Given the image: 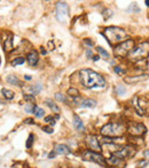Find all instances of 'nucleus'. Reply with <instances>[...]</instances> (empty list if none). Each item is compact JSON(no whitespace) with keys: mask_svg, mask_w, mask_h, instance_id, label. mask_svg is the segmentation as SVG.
Masks as SVG:
<instances>
[{"mask_svg":"<svg viewBox=\"0 0 149 168\" xmlns=\"http://www.w3.org/2000/svg\"><path fill=\"white\" fill-rule=\"evenodd\" d=\"M80 82L85 88L88 89H96V88H104L106 79L102 75L94 72L92 69H81L79 73Z\"/></svg>","mask_w":149,"mask_h":168,"instance_id":"f257e3e1","label":"nucleus"},{"mask_svg":"<svg viewBox=\"0 0 149 168\" xmlns=\"http://www.w3.org/2000/svg\"><path fill=\"white\" fill-rule=\"evenodd\" d=\"M103 36L107 38L108 43L113 46L116 44H119L122 41H124L125 39H127V35L126 31L122 28L118 27H108L104 29L103 31Z\"/></svg>","mask_w":149,"mask_h":168,"instance_id":"f03ea898","label":"nucleus"},{"mask_svg":"<svg viewBox=\"0 0 149 168\" xmlns=\"http://www.w3.org/2000/svg\"><path fill=\"white\" fill-rule=\"evenodd\" d=\"M125 126L120 122H110L101 128V135L107 137H119L125 132Z\"/></svg>","mask_w":149,"mask_h":168,"instance_id":"7ed1b4c3","label":"nucleus"},{"mask_svg":"<svg viewBox=\"0 0 149 168\" xmlns=\"http://www.w3.org/2000/svg\"><path fill=\"white\" fill-rule=\"evenodd\" d=\"M148 51H149L148 41H145V43L139 44L136 47H133L130 51V53L127 54V56H129V59H130L131 61L136 62L139 60H142V59L147 58Z\"/></svg>","mask_w":149,"mask_h":168,"instance_id":"20e7f679","label":"nucleus"},{"mask_svg":"<svg viewBox=\"0 0 149 168\" xmlns=\"http://www.w3.org/2000/svg\"><path fill=\"white\" fill-rule=\"evenodd\" d=\"M55 15L58 22L65 24L69 21V15H70V8L67 2L64 1H57L55 7Z\"/></svg>","mask_w":149,"mask_h":168,"instance_id":"39448f33","label":"nucleus"},{"mask_svg":"<svg viewBox=\"0 0 149 168\" xmlns=\"http://www.w3.org/2000/svg\"><path fill=\"white\" fill-rule=\"evenodd\" d=\"M134 46V40L133 39H125L124 41L117 44L115 47V56L119 58H125L130 53V51Z\"/></svg>","mask_w":149,"mask_h":168,"instance_id":"423d86ee","label":"nucleus"},{"mask_svg":"<svg viewBox=\"0 0 149 168\" xmlns=\"http://www.w3.org/2000/svg\"><path fill=\"white\" fill-rule=\"evenodd\" d=\"M83 158L84 160L86 161H92L95 164H99L101 166H104L106 165V161H104V158L103 155L99 154L97 152H94V151H85L84 154H83Z\"/></svg>","mask_w":149,"mask_h":168,"instance_id":"0eeeda50","label":"nucleus"},{"mask_svg":"<svg viewBox=\"0 0 149 168\" xmlns=\"http://www.w3.org/2000/svg\"><path fill=\"white\" fill-rule=\"evenodd\" d=\"M135 152H136V149H135L134 146H132V145H125V146L119 148L118 151L113 152V154L117 155V157L120 158V159H126V158L133 157V155L135 154Z\"/></svg>","mask_w":149,"mask_h":168,"instance_id":"6e6552de","label":"nucleus"},{"mask_svg":"<svg viewBox=\"0 0 149 168\" xmlns=\"http://www.w3.org/2000/svg\"><path fill=\"white\" fill-rule=\"evenodd\" d=\"M127 132L131 136H142L146 132V127L139 122H130L127 126Z\"/></svg>","mask_w":149,"mask_h":168,"instance_id":"1a4fd4ad","label":"nucleus"},{"mask_svg":"<svg viewBox=\"0 0 149 168\" xmlns=\"http://www.w3.org/2000/svg\"><path fill=\"white\" fill-rule=\"evenodd\" d=\"M132 104H133V106L135 107L136 113H138L139 115H141V116L145 115V113L147 111V108H145V106L148 107L147 100H145L143 98H140V97H134L133 100H132Z\"/></svg>","mask_w":149,"mask_h":168,"instance_id":"9d476101","label":"nucleus"},{"mask_svg":"<svg viewBox=\"0 0 149 168\" xmlns=\"http://www.w3.org/2000/svg\"><path fill=\"white\" fill-rule=\"evenodd\" d=\"M86 143L88 145V148L94 151V152H99L101 151V145H100V142H99V138L94 135H88L86 137Z\"/></svg>","mask_w":149,"mask_h":168,"instance_id":"9b49d317","label":"nucleus"},{"mask_svg":"<svg viewBox=\"0 0 149 168\" xmlns=\"http://www.w3.org/2000/svg\"><path fill=\"white\" fill-rule=\"evenodd\" d=\"M108 165H110V166H113V167H118V166H124V159H120V158H118L117 155H115V154H112L111 157L108 159Z\"/></svg>","mask_w":149,"mask_h":168,"instance_id":"f8f14e48","label":"nucleus"},{"mask_svg":"<svg viewBox=\"0 0 149 168\" xmlns=\"http://www.w3.org/2000/svg\"><path fill=\"white\" fill-rule=\"evenodd\" d=\"M26 60H28V62H29L30 66H36L38 60H39V54H38V52H36V51H31L30 53H28Z\"/></svg>","mask_w":149,"mask_h":168,"instance_id":"ddd939ff","label":"nucleus"},{"mask_svg":"<svg viewBox=\"0 0 149 168\" xmlns=\"http://www.w3.org/2000/svg\"><path fill=\"white\" fill-rule=\"evenodd\" d=\"M3 47H5V51H6L7 53H9V52H12V51L14 50V45H13V36H12V35H8L7 38L5 39V41H3Z\"/></svg>","mask_w":149,"mask_h":168,"instance_id":"4468645a","label":"nucleus"},{"mask_svg":"<svg viewBox=\"0 0 149 168\" xmlns=\"http://www.w3.org/2000/svg\"><path fill=\"white\" fill-rule=\"evenodd\" d=\"M55 152L57 154H63V155H68L70 154V149L64 145V144H56L55 145Z\"/></svg>","mask_w":149,"mask_h":168,"instance_id":"2eb2a0df","label":"nucleus"},{"mask_svg":"<svg viewBox=\"0 0 149 168\" xmlns=\"http://www.w3.org/2000/svg\"><path fill=\"white\" fill-rule=\"evenodd\" d=\"M74 127L76 128V130L78 131H84V129H85L81 119L77 114H74Z\"/></svg>","mask_w":149,"mask_h":168,"instance_id":"dca6fc26","label":"nucleus"},{"mask_svg":"<svg viewBox=\"0 0 149 168\" xmlns=\"http://www.w3.org/2000/svg\"><path fill=\"white\" fill-rule=\"evenodd\" d=\"M95 106H96V100H94V99H86L80 105V107H83V108L84 107H86V108H94Z\"/></svg>","mask_w":149,"mask_h":168,"instance_id":"f3484780","label":"nucleus"},{"mask_svg":"<svg viewBox=\"0 0 149 168\" xmlns=\"http://www.w3.org/2000/svg\"><path fill=\"white\" fill-rule=\"evenodd\" d=\"M45 104L53 111V112H55V113H60V107L56 105L55 103H53V100H51V99H46L45 100Z\"/></svg>","mask_w":149,"mask_h":168,"instance_id":"a211bd4d","label":"nucleus"},{"mask_svg":"<svg viewBox=\"0 0 149 168\" xmlns=\"http://www.w3.org/2000/svg\"><path fill=\"white\" fill-rule=\"evenodd\" d=\"M7 82L9 84H13V85H21V82H19V79L17 78L16 75H8L7 76Z\"/></svg>","mask_w":149,"mask_h":168,"instance_id":"6ab92c4d","label":"nucleus"},{"mask_svg":"<svg viewBox=\"0 0 149 168\" xmlns=\"http://www.w3.org/2000/svg\"><path fill=\"white\" fill-rule=\"evenodd\" d=\"M1 93H2V96H3L7 100H12V99L15 97V93H14L12 90H8V89H2V90H1Z\"/></svg>","mask_w":149,"mask_h":168,"instance_id":"aec40b11","label":"nucleus"},{"mask_svg":"<svg viewBox=\"0 0 149 168\" xmlns=\"http://www.w3.org/2000/svg\"><path fill=\"white\" fill-rule=\"evenodd\" d=\"M28 90L30 91V93L29 94H36V93H39L40 91H41V84L40 83H38L36 85H32V86H29L28 88Z\"/></svg>","mask_w":149,"mask_h":168,"instance_id":"412c9836","label":"nucleus"},{"mask_svg":"<svg viewBox=\"0 0 149 168\" xmlns=\"http://www.w3.org/2000/svg\"><path fill=\"white\" fill-rule=\"evenodd\" d=\"M127 12H129V13H139V12H140V8H139L138 4H136V2H132L130 6L127 7Z\"/></svg>","mask_w":149,"mask_h":168,"instance_id":"4be33fe9","label":"nucleus"},{"mask_svg":"<svg viewBox=\"0 0 149 168\" xmlns=\"http://www.w3.org/2000/svg\"><path fill=\"white\" fill-rule=\"evenodd\" d=\"M68 94H69L71 98H78V97H79V91H78L77 89H74V88H70V89L68 90Z\"/></svg>","mask_w":149,"mask_h":168,"instance_id":"5701e85b","label":"nucleus"},{"mask_svg":"<svg viewBox=\"0 0 149 168\" xmlns=\"http://www.w3.org/2000/svg\"><path fill=\"white\" fill-rule=\"evenodd\" d=\"M96 51H97V52L101 54V56H103V58H106V59H108V58H109V53H108V52H107V51H106L103 47L97 46V47H96Z\"/></svg>","mask_w":149,"mask_h":168,"instance_id":"b1692460","label":"nucleus"},{"mask_svg":"<svg viewBox=\"0 0 149 168\" xmlns=\"http://www.w3.org/2000/svg\"><path fill=\"white\" fill-rule=\"evenodd\" d=\"M24 61H25V59L23 58V56H19V58H16L15 60H13L12 61V66H19V65H22V63H24Z\"/></svg>","mask_w":149,"mask_h":168,"instance_id":"393cba45","label":"nucleus"},{"mask_svg":"<svg viewBox=\"0 0 149 168\" xmlns=\"http://www.w3.org/2000/svg\"><path fill=\"white\" fill-rule=\"evenodd\" d=\"M33 113H35V115H36L37 117H42V116H44V110L40 108V107H38V106H35Z\"/></svg>","mask_w":149,"mask_h":168,"instance_id":"a878e982","label":"nucleus"},{"mask_svg":"<svg viewBox=\"0 0 149 168\" xmlns=\"http://www.w3.org/2000/svg\"><path fill=\"white\" fill-rule=\"evenodd\" d=\"M23 98L26 100V101H29L30 104H33V103H36V98H35V96L33 94H24L23 96Z\"/></svg>","mask_w":149,"mask_h":168,"instance_id":"bb28decb","label":"nucleus"},{"mask_svg":"<svg viewBox=\"0 0 149 168\" xmlns=\"http://www.w3.org/2000/svg\"><path fill=\"white\" fill-rule=\"evenodd\" d=\"M145 76H136V77H126L125 78V82H127V83H133V82H136V81H140V79H142Z\"/></svg>","mask_w":149,"mask_h":168,"instance_id":"cd10ccee","label":"nucleus"},{"mask_svg":"<svg viewBox=\"0 0 149 168\" xmlns=\"http://www.w3.org/2000/svg\"><path fill=\"white\" fill-rule=\"evenodd\" d=\"M32 143H33V135L30 134V135H29V138H28V141H26V144H25L26 149H31V148H32Z\"/></svg>","mask_w":149,"mask_h":168,"instance_id":"c85d7f7f","label":"nucleus"},{"mask_svg":"<svg viewBox=\"0 0 149 168\" xmlns=\"http://www.w3.org/2000/svg\"><path fill=\"white\" fill-rule=\"evenodd\" d=\"M35 106L36 105H33V104H28L26 106H25V112H28V113H33V110H35Z\"/></svg>","mask_w":149,"mask_h":168,"instance_id":"c756f323","label":"nucleus"},{"mask_svg":"<svg viewBox=\"0 0 149 168\" xmlns=\"http://www.w3.org/2000/svg\"><path fill=\"white\" fill-rule=\"evenodd\" d=\"M116 90H117V93H119V94H124L125 93V91H126L123 84H119V85L116 88Z\"/></svg>","mask_w":149,"mask_h":168,"instance_id":"7c9ffc66","label":"nucleus"},{"mask_svg":"<svg viewBox=\"0 0 149 168\" xmlns=\"http://www.w3.org/2000/svg\"><path fill=\"white\" fill-rule=\"evenodd\" d=\"M45 122H47V123H51V126H54V124H55L54 117H53V116H51V115L45 117Z\"/></svg>","mask_w":149,"mask_h":168,"instance_id":"2f4dec72","label":"nucleus"},{"mask_svg":"<svg viewBox=\"0 0 149 168\" xmlns=\"http://www.w3.org/2000/svg\"><path fill=\"white\" fill-rule=\"evenodd\" d=\"M55 99L56 100H58V101H65V97H64L62 93H60V92L55 93Z\"/></svg>","mask_w":149,"mask_h":168,"instance_id":"473e14b6","label":"nucleus"},{"mask_svg":"<svg viewBox=\"0 0 149 168\" xmlns=\"http://www.w3.org/2000/svg\"><path fill=\"white\" fill-rule=\"evenodd\" d=\"M113 70H115L117 74H119V75H123V74H124V72H125V70H124V69H123L120 66H115Z\"/></svg>","mask_w":149,"mask_h":168,"instance_id":"72a5a7b5","label":"nucleus"},{"mask_svg":"<svg viewBox=\"0 0 149 168\" xmlns=\"http://www.w3.org/2000/svg\"><path fill=\"white\" fill-rule=\"evenodd\" d=\"M42 130L45 131V132H47V134H53V127H42Z\"/></svg>","mask_w":149,"mask_h":168,"instance_id":"f704fd0d","label":"nucleus"},{"mask_svg":"<svg viewBox=\"0 0 149 168\" xmlns=\"http://www.w3.org/2000/svg\"><path fill=\"white\" fill-rule=\"evenodd\" d=\"M24 123H26V124H33V123H35V121H33L32 119H30V117H29V119H25V120H24Z\"/></svg>","mask_w":149,"mask_h":168,"instance_id":"c9c22d12","label":"nucleus"},{"mask_svg":"<svg viewBox=\"0 0 149 168\" xmlns=\"http://www.w3.org/2000/svg\"><path fill=\"white\" fill-rule=\"evenodd\" d=\"M108 11H109V9H108ZM111 15H112V13L110 12V11H109V12H103V16H104L106 19H107V18H109V16H111Z\"/></svg>","mask_w":149,"mask_h":168,"instance_id":"e433bc0d","label":"nucleus"},{"mask_svg":"<svg viewBox=\"0 0 149 168\" xmlns=\"http://www.w3.org/2000/svg\"><path fill=\"white\" fill-rule=\"evenodd\" d=\"M55 155H56V152H55V151H52V152L48 154V158H49V159H53Z\"/></svg>","mask_w":149,"mask_h":168,"instance_id":"4c0bfd02","label":"nucleus"},{"mask_svg":"<svg viewBox=\"0 0 149 168\" xmlns=\"http://www.w3.org/2000/svg\"><path fill=\"white\" fill-rule=\"evenodd\" d=\"M85 43H86L87 45H90V46H92V45H93V41H92L91 39H85Z\"/></svg>","mask_w":149,"mask_h":168,"instance_id":"58836bf2","label":"nucleus"},{"mask_svg":"<svg viewBox=\"0 0 149 168\" xmlns=\"http://www.w3.org/2000/svg\"><path fill=\"white\" fill-rule=\"evenodd\" d=\"M40 52H41V54H46V50L44 47H40Z\"/></svg>","mask_w":149,"mask_h":168,"instance_id":"ea45409f","label":"nucleus"},{"mask_svg":"<svg viewBox=\"0 0 149 168\" xmlns=\"http://www.w3.org/2000/svg\"><path fill=\"white\" fill-rule=\"evenodd\" d=\"M24 79L30 81V79H31V76H29V75H24Z\"/></svg>","mask_w":149,"mask_h":168,"instance_id":"a19ab883","label":"nucleus"},{"mask_svg":"<svg viewBox=\"0 0 149 168\" xmlns=\"http://www.w3.org/2000/svg\"><path fill=\"white\" fill-rule=\"evenodd\" d=\"M86 54H87V58H92V52H91V51H87V52H86Z\"/></svg>","mask_w":149,"mask_h":168,"instance_id":"79ce46f5","label":"nucleus"},{"mask_svg":"<svg viewBox=\"0 0 149 168\" xmlns=\"http://www.w3.org/2000/svg\"><path fill=\"white\" fill-rule=\"evenodd\" d=\"M99 59H100V56H93V60H94V61H97Z\"/></svg>","mask_w":149,"mask_h":168,"instance_id":"37998d69","label":"nucleus"},{"mask_svg":"<svg viewBox=\"0 0 149 168\" xmlns=\"http://www.w3.org/2000/svg\"><path fill=\"white\" fill-rule=\"evenodd\" d=\"M148 154H149V151L148 150H146V151H145V157H146V158H148Z\"/></svg>","mask_w":149,"mask_h":168,"instance_id":"c03bdc74","label":"nucleus"},{"mask_svg":"<svg viewBox=\"0 0 149 168\" xmlns=\"http://www.w3.org/2000/svg\"><path fill=\"white\" fill-rule=\"evenodd\" d=\"M149 4H148V0H146V6H148Z\"/></svg>","mask_w":149,"mask_h":168,"instance_id":"a18cd8bd","label":"nucleus"},{"mask_svg":"<svg viewBox=\"0 0 149 168\" xmlns=\"http://www.w3.org/2000/svg\"><path fill=\"white\" fill-rule=\"evenodd\" d=\"M0 62H1V60H0Z\"/></svg>","mask_w":149,"mask_h":168,"instance_id":"49530a36","label":"nucleus"}]
</instances>
